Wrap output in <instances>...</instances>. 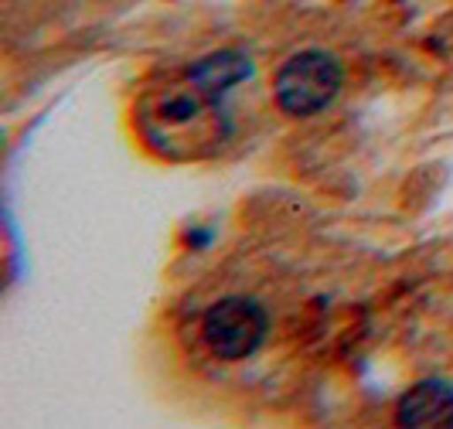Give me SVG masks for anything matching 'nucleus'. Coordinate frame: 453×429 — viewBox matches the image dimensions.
<instances>
[{"label":"nucleus","mask_w":453,"mask_h":429,"mask_svg":"<svg viewBox=\"0 0 453 429\" xmlns=\"http://www.w3.org/2000/svg\"><path fill=\"white\" fill-rule=\"evenodd\" d=\"M219 92L184 72L181 82H167L164 89L143 96L136 123L150 147L167 157H202L226 140V113L219 110Z\"/></svg>","instance_id":"nucleus-1"},{"label":"nucleus","mask_w":453,"mask_h":429,"mask_svg":"<svg viewBox=\"0 0 453 429\" xmlns=\"http://www.w3.org/2000/svg\"><path fill=\"white\" fill-rule=\"evenodd\" d=\"M341 89H344V65L338 55L320 48L290 55L273 79L276 106L294 119H311L324 113L341 96Z\"/></svg>","instance_id":"nucleus-2"},{"label":"nucleus","mask_w":453,"mask_h":429,"mask_svg":"<svg viewBox=\"0 0 453 429\" xmlns=\"http://www.w3.org/2000/svg\"><path fill=\"white\" fill-rule=\"evenodd\" d=\"M270 334V314L252 296H222L202 317V338L208 351L222 362L252 358Z\"/></svg>","instance_id":"nucleus-3"},{"label":"nucleus","mask_w":453,"mask_h":429,"mask_svg":"<svg viewBox=\"0 0 453 429\" xmlns=\"http://www.w3.org/2000/svg\"><path fill=\"white\" fill-rule=\"evenodd\" d=\"M399 426L409 429H450L453 426V382L423 379L403 392L395 406Z\"/></svg>","instance_id":"nucleus-4"},{"label":"nucleus","mask_w":453,"mask_h":429,"mask_svg":"<svg viewBox=\"0 0 453 429\" xmlns=\"http://www.w3.org/2000/svg\"><path fill=\"white\" fill-rule=\"evenodd\" d=\"M188 72L202 82L204 89L226 96L228 89H235L239 82L250 79L252 65H250V55H242V51H215V55H208L202 62H195Z\"/></svg>","instance_id":"nucleus-5"}]
</instances>
